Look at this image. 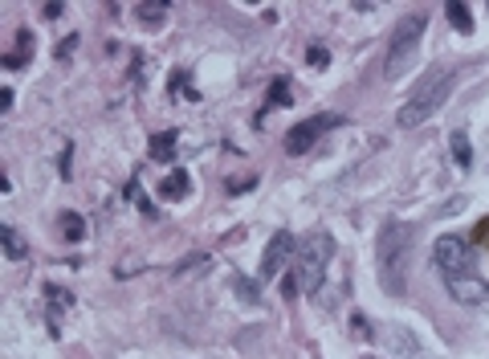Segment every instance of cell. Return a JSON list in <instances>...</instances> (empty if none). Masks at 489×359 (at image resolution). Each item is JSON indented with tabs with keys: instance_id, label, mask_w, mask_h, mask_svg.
Wrapping results in <instances>:
<instances>
[{
	"instance_id": "obj_1",
	"label": "cell",
	"mask_w": 489,
	"mask_h": 359,
	"mask_svg": "<svg viewBox=\"0 0 489 359\" xmlns=\"http://www.w3.org/2000/svg\"><path fill=\"white\" fill-rule=\"evenodd\" d=\"M416 229L404 221H388L380 233V286L388 294H404L408 286V253H412Z\"/></svg>"
},
{
	"instance_id": "obj_2",
	"label": "cell",
	"mask_w": 489,
	"mask_h": 359,
	"mask_svg": "<svg viewBox=\"0 0 489 359\" xmlns=\"http://www.w3.org/2000/svg\"><path fill=\"white\" fill-rule=\"evenodd\" d=\"M453 86H457V69L453 66H440L437 74H429L424 78V86L416 90L412 98H408L404 106H400V115H396V123L404 131H412V127H424V123L432 119V115L440 111V106L448 103V95H453Z\"/></svg>"
},
{
	"instance_id": "obj_3",
	"label": "cell",
	"mask_w": 489,
	"mask_h": 359,
	"mask_svg": "<svg viewBox=\"0 0 489 359\" xmlns=\"http://www.w3.org/2000/svg\"><path fill=\"white\" fill-rule=\"evenodd\" d=\"M335 257V237L330 233H306L294 249V278L306 294H318L322 278H327V265Z\"/></svg>"
},
{
	"instance_id": "obj_4",
	"label": "cell",
	"mask_w": 489,
	"mask_h": 359,
	"mask_svg": "<svg viewBox=\"0 0 489 359\" xmlns=\"http://www.w3.org/2000/svg\"><path fill=\"white\" fill-rule=\"evenodd\" d=\"M424 29L429 25H424V17H416V13H408V17L396 25L392 45H388V58H383V78H388V82H396V78H404L408 69H412L416 53H420Z\"/></svg>"
},
{
	"instance_id": "obj_5",
	"label": "cell",
	"mask_w": 489,
	"mask_h": 359,
	"mask_svg": "<svg viewBox=\"0 0 489 359\" xmlns=\"http://www.w3.org/2000/svg\"><path fill=\"white\" fill-rule=\"evenodd\" d=\"M432 265H437V274L445 278V282L473 274V241H465L461 233L437 237V245H432Z\"/></svg>"
},
{
	"instance_id": "obj_6",
	"label": "cell",
	"mask_w": 489,
	"mask_h": 359,
	"mask_svg": "<svg viewBox=\"0 0 489 359\" xmlns=\"http://www.w3.org/2000/svg\"><path fill=\"white\" fill-rule=\"evenodd\" d=\"M338 115H314V119H302V123H294V131L286 135V152L290 155H302V152H310L314 143H318L327 131H335L338 127Z\"/></svg>"
},
{
	"instance_id": "obj_7",
	"label": "cell",
	"mask_w": 489,
	"mask_h": 359,
	"mask_svg": "<svg viewBox=\"0 0 489 359\" xmlns=\"http://www.w3.org/2000/svg\"><path fill=\"white\" fill-rule=\"evenodd\" d=\"M294 233H286V229H278L273 233V241L270 245H265V253H262V274H257V282H273V278L281 274V270H286V265H294L290 262V257H294Z\"/></svg>"
},
{
	"instance_id": "obj_8",
	"label": "cell",
	"mask_w": 489,
	"mask_h": 359,
	"mask_svg": "<svg viewBox=\"0 0 489 359\" xmlns=\"http://www.w3.org/2000/svg\"><path fill=\"white\" fill-rule=\"evenodd\" d=\"M448 294H453L457 302H465V307H481V302H489V282H481L477 274H465V278H453V282H445Z\"/></svg>"
},
{
	"instance_id": "obj_9",
	"label": "cell",
	"mask_w": 489,
	"mask_h": 359,
	"mask_svg": "<svg viewBox=\"0 0 489 359\" xmlns=\"http://www.w3.org/2000/svg\"><path fill=\"white\" fill-rule=\"evenodd\" d=\"M188 189H192V176L184 168H171V176L160 184V200H180L188 197Z\"/></svg>"
},
{
	"instance_id": "obj_10",
	"label": "cell",
	"mask_w": 489,
	"mask_h": 359,
	"mask_svg": "<svg viewBox=\"0 0 489 359\" xmlns=\"http://www.w3.org/2000/svg\"><path fill=\"white\" fill-rule=\"evenodd\" d=\"M0 245H5V257H9V262H21V257L29 253L25 237H21L13 225H0Z\"/></svg>"
},
{
	"instance_id": "obj_11",
	"label": "cell",
	"mask_w": 489,
	"mask_h": 359,
	"mask_svg": "<svg viewBox=\"0 0 489 359\" xmlns=\"http://www.w3.org/2000/svg\"><path fill=\"white\" fill-rule=\"evenodd\" d=\"M388 347L404 351L408 359H420V355H424V351L416 347V339H412V331H408V327H392V335H388Z\"/></svg>"
},
{
	"instance_id": "obj_12",
	"label": "cell",
	"mask_w": 489,
	"mask_h": 359,
	"mask_svg": "<svg viewBox=\"0 0 489 359\" xmlns=\"http://www.w3.org/2000/svg\"><path fill=\"white\" fill-rule=\"evenodd\" d=\"M176 135L180 131H160V135H152V147H147L152 160H171V155H176Z\"/></svg>"
},
{
	"instance_id": "obj_13",
	"label": "cell",
	"mask_w": 489,
	"mask_h": 359,
	"mask_svg": "<svg viewBox=\"0 0 489 359\" xmlns=\"http://www.w3.org/2000/svg\"><path fill=\"white\" fill-rule=\"evenodd\" d=\"M29 45H33V37H29V29H21V33H17V50L5 53V66H9V69L25 66V61H29Z\"/></svg>"
},
{
	"instance_id": "obj_14",
	"label": "cell",
	"mask_w": 489,
	"mask_h": 359,
	"mask_svg": "<svg viewBox=\"0 0 489 359\" xmlns=\"http://www.w3.org/2000/svg\"><path fill=\"white\" fill-rule=\"evenodd\" d=\"M445 13H448V21H453L461 33H473V13H469V5H461V0H448Z\"/></svg>"
},
{
	"instance_id": "obj_15",
	"label": "cell",
	"mask_w": 489,
	"mask_h": 359,
	"mask_svg": "<svg viewBox=\"0 0 489 359\" xmlns=\"http://www.w3.org/2000/svg\"><path fill=\"white\" fill-rule=\"evenodd\" d=\"M453 160H457V168H469L473 163V143L465 131H453Z\"/></svg>"
},
{
	"instance_id": "obj_16",
	"label": "cell",
	"mask_w": 489,
	"mask_h": 359,
	"mask_svg": "<svg viewBox=\"0 0 489 359\" xmlns=\"http://www.w3.org/2000/svg\"><path fill=\"white\" fill-rule=\"evenodd\" d=\"M61 233L69 241H82L86 237V216L82 213H61Z\"/></svg>"
},
{
	"instance_id": "obj_17",
	"label": "cell",
	"mask_w": 489,
	"mask_h": 359,
	"mask_svg": "<svg viewBox=\"0 0 489 359\" xmlns=\"http://www.w3.org/2000/svg\"><path fill=\"white\" fill-rule=\"evenodd\" d=\"M127 200H135V208H139V213H143V216H155V205L143 197V189H139V176L127 184Z\"/></svg>"
},
{
	"instance_id": "obj_18",
	"label": "cell",
	"mask_w": 489,
	"mask_h": 359,
	"mask_svg": "<svg viewBox=\"0 0 489 359\" xmlns=\"http://www.w3.org/2000/svg\"><path fill=\"white\" fill-rule=\"evenodd\" d=\"M233 286H236V294H241L244 302H262V282H249V278L236 274V278H233Z\"/></svg>"
},
{
	"instance_id": "obj_19",
	"label": "cell",
	"mask_w": 489,
	"mask_h": 359,
	"mask_svg": "<svg viewBox=\"0 0 489 359\" xmlns=\"http://www.w3.org/2000/svg\"><path fill=\"white\" fill-rule=\"evenodd\" d=\"M270 106H290V82H286V78H273V86H270Z\"/></svg>"
},
{
	"instance_id": "obj_20",
	"label": "cell",
	"mask_w": 489,
	"mask_h": 359,
	"mask_svg": "<svg viewBox=\"0 0 489 359\" xmlns=\"http://www.w3.org/2000/svg\"><path fill=\"white\" fill-rule=\"evenodd\" d=\"M163 17H168V5H155V0H147L143 9H139V21H147V25H155Z\"/></svg>"
},
{
	"instance_id": "obj_21",
	"label": "cell",
	"mask_w": 489,
	"mask_h": 359,
	"mask_svg": "<svg viewBox=\"0 0 489 359\" xmlns=\"http://www.w3.org/2000/svg\"><path fill=\"white\" fill-rule=\"evenodd\" d=\"M204 265H208V253H192V257H184V262H180V270L176 274H204Z\"/></svg>"
},
{
	"instance_id": "obj_22",
	"label": "cell",
	"mask_w": 489,
	"mask_h": 359,
	"mask_svg": "<svg viewBox=\"0 0 489 359\" xmlns=\"http://www.w3.org/2000/svg\"><path fill=\"white\" fill-rule=\"evenodd\" d=\"M351 331L359 335V339H375V331H372V318H367V315H351Z\"/></svg>"
},
{
	"instance_id": "obj_23",
	"label": "cell",
	"mask_w": 489,
	"mask_h": 359,
	"mask_svg": "<svg viewBox=\"0 0 489 359\" xmlns=\"http://www.w3.org/2000/svg\"><path fill=\"white\" fill-rule=\"evenodd\" d=\"M306 58H310V66H327V61H330V53L322 50V45H310V53H306Z\"/></svg>"
},
{
	"instance_id": "obj_24",
	"label": "cell",
	"mask_w": 489,
	"mask_h": 359,
	"mask_svg": "<svg viewBox=\"0 0 489 359\" xmlns=\"http://www.w3.org/2000/svg\"><path fill=\"white\" fill-rule=\"evenodd\" d=\"M188 86V74H176V82H171V90H184ZM188 98H192V103H200V95H196V90H188Z\"/></svg>"
},
{
	"instance_id": "obj_25",
	"label": "cell",
	"mask_w": 489,
	"mask_h": 359,
	"mask_svg": "<svg viewBox=\"0 0 489 359\" xmlns=\"http://www.w3.org/2000/svg\"><path fill=\"white\" fill-rule=\"evenodd\" d=\"M481 241H489V221H477V229H473V245H481Z\"/></svg>"
},
{
	"instance_id": "obj_26",
	"label": "cell",
	"mask_w": 489,
	"mask_h": 359,
	"mask_svg": "<svg viewBox=\"0 0 489 359\" xmlns=\"http://www.w3.org/2000/svg\"><path fill=\"white\" fill-rule=\"evenodd\" d=\"M69 155H74V152H69V143H66V152H61V160H58V171H61V176H69Z\"/></svg>"
},
{
	"instance_id": "obj_27",
	"label": "cell",
	"mask_w": 489,
	"mask_h": 359,
	"mask_svg": "<svg viewBox=\"0 0 489 359\" xmlns=\"http://www.w3.org/2000/svg\"><path fill=\"white\" fill-rule=\"evenodd\" d=\"M69 53H74V37H69V41H61V45H58V58H69Z\"/></svg>"
},
{
	"instance_id": "obj_28",
	"label": "cell",
	"mask_w": 489,
	"mask_h": 359,
	"mask_svg": "<svg viewBox=\"0 0 489 359\" xmlns=\"http://www.w3.org/2000/svg\"><path fill=\"white\" fill-rule=\"evenodd\" d=\"M367 359H372V355H367Z\"/></svg>"
}]
</instances>
